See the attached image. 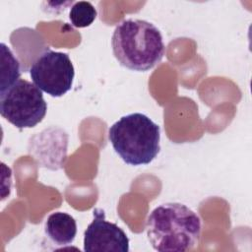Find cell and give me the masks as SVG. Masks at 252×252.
<instances>
[{"mask_svg":"<svg viewBox=\"0 0 252 252\" xmlns=\"http://www.w3.org/2000/svg\"><path fill=\"white\" fill-rule=\"evenodd\" d=\"M47 103L42 92L31 82L20 79L0 94V113L19 129L32 128L42 121Z\"/></svg>","mask_w":252,"mask_h":252,"instance_id":"obj_4","label":"cell"},{"mask_svg":"<svg viewBox=\"0 0 252 252\" xmlns=\"http://www.w3.org/2000/svg\"><path fill=\"white\" fill-rule=\"evenodd\" d=\"M201 220L181 203H164L155 208L147 220V236L159 252H185L199 242Z\"/></svg>","mask_w":252,"mask_h":252,"instance_id":"obj_1","label":"cell"},{"mask_svg":"<svg viewBox=\"0 0 252 252\" xmlns=\"http://www.w3.org/2000/svg\"><path fill=\"white\" fill-rule=\"evenodd\" d=\"M111 46L121 66L139 72L157 66L165 48L159 30L154 24L139 19L120 22L113 32Z\"/></svg>","mask_w":252,"mask_h":252,"instance_id":"obj_2","label":"cell"},{"mask_svg":"<svg viewBox=\"0 0 252 252\" xmlns=\"http://www.w3.org/2000/svg\"><path fill=\"white\" fill-rule=\"evenodd\" d=\"M94 220L84 233L86 252H128L129 238L116 223L105 220L104 211L94 209Z\"/></svg>","mask_w":252,"mask_h":252,"instance_id":"obj_6","label":"cell"},{"mask_svg":"<svg viewBox=\"0 0 252 252\" xmlns=\"http://www.w3.org/2000/svg\"><path fill=\"white\" fill-rule=\"evenodd\" d=\"M1 88L0 94L10 89L18 80H20V63L12 50L4 43H1Z\"/></svg>","mask_w":252,"mask_h":252,"instance_id":"obj_8","label":"cell"},{"mask_svg":"<svg viewBox=\"0 0 252 252\" xmlns=\"http://www.w3.org/2000/svg\"><path fill=\"white\" fill-rule=\"evenodd\" d=\"M30 76L41 92L59 97L71 90L75 69L67 53L46 49L32 64Z\"/></svg>","mask_w":252,"mask_h":252,"instance_id":"obj_5","label":"cell"},{"mask_svg":"<svg viewBox=\"0 0 252 252\" xmlns=\"http://www.w3.org/2000/svg\"><path fill=\"white\" fill-rule=\"evenodd\" d=\"M115 153L129 165L152 162L160 150V128L147 115L134 112L122 116L108 129Z\"/></svg>","mask_w":252,"mask_h":252,"instance_id":"obj_3","label":"cell"},{"mask_svg":"<svg viewBox=\"0 0 252 252\" xmlns=\"http://www.w3.org/2000/svg\"><path fill=\"white\" fill-rule=\"evenodd\" d=\"M44 231L54 244L59 246L70 245L77 234V222L71 215L55 212L46 219Z\"/></svg>","mask_w":252,"mask_h":252,"instance_id":"obj_7","label":"cell"},{"mask_svg":"<svg viewBox=\"0 0 252 252\" xmlns=\"http://www.w3.org/2000/svg\"><path fill=\"white\" fill-rule=\"evenodd\" d=\"M96 10L92 3L78 1L73 4L69 13V20L75 28H86L91 26L96 18Z\"/></svg>","mask_w":252,"mask_h":252,"instance_id":"obj_9","label":"cell"}]
</instances>
